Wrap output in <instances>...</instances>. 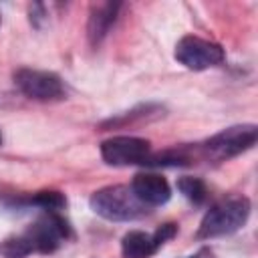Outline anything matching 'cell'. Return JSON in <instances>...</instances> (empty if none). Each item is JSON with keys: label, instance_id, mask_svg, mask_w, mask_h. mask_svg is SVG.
Returning <instances> with one entry per match:
<instances>
[{"label": "cell", "instance_id": "obj_1", "mask_svg": "<svg viewBox=\"0 0 258 258\" xmlns=\"http://www.w3.org/2000/svg\"><path fill=\"white\" fill-rule=\"evenodd\" d=\"M91 208L99 216L115 222L135 220L145 214V204L127 185H111L95 191L91 198Z\"/></svg>", "mask_w": 258, "mask_h": 258}, {"label": "cell", "instance_id": "obj_2", "mask_svg": "<svg viewBox=\"0 0 258 258\" xmlns=\"http://www.w3.org/2000/svg\"><path fill=\"white\" fill-rule=\"evenodd\" d=\"M250 214V202L244 196H234L228 198L220 204H216L202 220L200 224V238H214V236H224L240 230Z\"/></svg>", "mask_w": 258, "mask_h": 258}, {"label": "cell", "instance_id": "obj_3", "mask_svg": "<svg viewBox=\"0 0 258 258\" xmlns=\"http://www.w3.org/2000/svg\"><path fill=\"white\" fill-rule=\"evenodd\" d=\"M256 137H258L256 125H234V127H228V129L216 133L214 137H210L206 141V151L214 159L234 157V155L250 149L256 143Z\"/></svg>", "mask_w": 258, "mask_h": 258}, {"label": "cell", "instance_id": "obj_4", "mask_svg": "<svg viewBox=\"0 0 258 258\" xmlns=\"http://www.w3.org/2000/svg\"><path fill=\"white\" fill-rule=\"evenodd\" d=\"M175 58L191 71H204L220 64L224 60V50L216 42L198 36H183L175 46Z\"/></svg>", "mask_w": 258, "mask_h": 258}, {"label": "cell", "instance_id": "obj_5", "mask_svg": "<svg viewBox=\"0 0 258 258\" xmlns=\"http://www.w3.org/2000/svg\"><path fill=\"white\" fill-rule=\"evenodd\" d=\"M101 155L109 165L145 163V159L149 157V141L129 135L111 137L101 143Z\"/></svg>", "mask_w": 258, "mask_h": 258}, {"label": "cell", "instance_id": "obj_6", "mask_svg": "<svg viewBox=\"0 0 258 258\" xmlns=\"http://www.w3.org/2000/svg\"><path fill=\"white\" fill-rule=\"evenodd\" d=\"M14 83L26 97L36 101H52L62 97V83L54 73L20 69L14 75Z\"/></svg>", "mask_w": 258, "mask_h": 258}, {"label": "cell", "instance_id": "obj_7", "mask_svg": "<svg viewBox=\"0 0 258 258\" xmlns=\"http://www.w3.org/2000/svg\"><path fill=\"white\" fill-rule=\"evenodd\" d=\"M69 236V226L67 222L56 216L54 212H48L46 216H42L38 222H34L30 226V230L26 232V240L30 244L32 250L38 252H52L64 238Z\"/></svg>", "mask_w": 258, "mask_h": 258}, {"label": "cell", "instance_id": "obj_8", "mask_svg": "<svg viewBox=\"0 0 258 258\" xmlns=\"http://www.w3.org/2000/svg\"><path fill=\"white\" fill-rule=\"evenodd\" d=\"M133 194L145 204V206H159L165 204L171 196L169 183L157 175V173H137L131 183Z\"/></svg>", "mask_w": 258, "mask_h": 258}, {"label": "cell", "instance_id": "obj_9", "mask_svg": "<svg viewBox=\"0 0 258 258\" xmlns=\"http://www.w3.org/2000/svg\"><path fill=\"white\" fill-rule=\"evenodd\" d=\"M157 248H159V244L155 242L153 234H145L139 230L127 232L121 242V252L125 258H147Z\"/></svg>", "mask_w": 258, "mask_h": 258}, {"label": "cell", "instance_id": "obj_10", "mask_svg": "<svg viewBox=\"0 0 258 258\" xmlns=\"http://www.w3.org/2000/svg\"><path fill=\"white\" fill-rule=\"evenodd\" d=\"M115 10L117 6L113 4H101L93 10V16L89 20V36L93 42H99L105 32L109 30V24L115 20Z\"/></svg>", "mask_w": 258, "mask_h": 258}, {"label": "cell", "instance_id": "obj_11", "mask_svg": "<svg viewBox=\"0 0 258 258\" xmlns=\"http://www.w3.org/2000/svg\"><path fill=\"white\" fill-rule=\"evenodd\" d=\"M177 187H179V191H181L189 202H194V204H202V202L206 200V183H204L200 177H189V175H185V177H181V179L177 181Z\"/></svg>", "mask_w": 258, "mask_h": 258}, {"label": "cell", "instance_id": "obj_12", "mask_svg": "<svg viewBox=\"0 0 258 258\" xmlns=\"http://www.w3.org/2000/svg\"><path fill=\"white\" fill-rule=\"evenodd\" d=\"M32 204L44 208L46 212H56L60 208H64L67 200L60 191H38L34 198H32Z\"/></svg>", "mask_w": 258, "mask_h": 258}, {"label": "cell", "instance_id": "obj_13", "mask_svg": "<svg viewBox=\"0 0 258 258\" xmlns=\"http://www.w3.org/2000/svg\"><path fill=\"white\" fill-rule=\"evenodd\" d=\"M0 252L6 256V258H20L28 252H32L28 240L22 236V238H12V240H6L2 246H0Z\"/></svg>", "mask_w": 258, "mask_h": 258}, {"label": "cell", "instance_id": "obj_14", "mask_svg": "<svg viewBox=\"0 0 258 258\" xmlns=\"http://www.w3.org/2000/svg\"><path fill=\"white\" fill-rule=\"evenodd\" d=\"M173 234H175V224H163V226L153 234V238H155V242L161 246L163 242H167L169 238H173Z\"/></svg>", "mask_w": 258, "mask_h": 258}, {"label": "cell", "instance_id": "obj_15", "mask_svg": "<svg viewBox=\"0 0 258 258\" xmlns=\"http://www.w3.org/2000/svg\"><path fill=\"white\" fill-rule=\"evenodd\" d=\"M0 141H2V135H0Z\"/></svg>", "mask_w": 258, "mask_h": 258}]
</instances>
